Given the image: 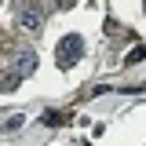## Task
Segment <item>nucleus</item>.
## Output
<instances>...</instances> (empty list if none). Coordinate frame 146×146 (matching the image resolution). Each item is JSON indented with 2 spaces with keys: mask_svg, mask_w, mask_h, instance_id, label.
Listing matches in <instances>:
<instances>
[{
  "mask_svg": "<svg viewBox=\"0 0 146 146\" xmlns=\"http://www.w3.org/2000/svg\"><path fill=\"white\" fill-rule=\"evenodd\" d=\"M80 55H84V40H80V36H62V44L55 48V62H58L62 70H70Z\"/></svg>",
  "mask_w": 146,
  "mask_h": 146,
  "instance_id": "f257e3e1",
  "label": "nucleus"
},
{
  "mask_svg": "<svg viewBox=\"0 0 146 146\" xmlns=\"http://www.w3.org/2000/svg\"><path fill=\"white\" fill-rule=\"evenodd\" d=\"M40 22H44V18L36 15L33 7H18V26H22V29H40Z\"/></svg>",
  "mask_w": 146,
  "mask_h": 146,
  "instance_id": "f03ea898",
  "label": "nucleus"
},
{
  "mask_svg": "<svg viewBox=\"0 0 146 146\" xmlns=\"http://www.w3.org/2000/svg\"><path fill=\"white\" fill-rule=\"evenodd\" d=\"M33 70H36V55H33V51H22V55L15 58V73H18V77H26V73H33Z\"/></svg>",
  "mask_w": 146,
  "mask_h": 146,
  "instance_id": "7ed1b4c3",
  "label": "nucleus"
},
{
  "mask_svg": "<svg viewBox=\"0 0 146 146\" xmlns=\"http://www.w3.org/2000/svg\"><path fill=\"white\" fill-rule=\"evenodd\" d=\"M4 128H7V131H15V128H22V117H18V113H15V117H7V121H4Z\"/></svg>",
  "mask_w": 146,
  "mask_h": 146,
  "instance_id": "20e7f679",
  "label": "nucleus"
},
{
  "mask_svg": "<svg viewBox=\"0 0 146 146\" xmlns=\"http://www.w3.org/2000/svg\"><path fill=\"white\" fill-rule=\"evenodd\" d=\"M143 11H146V4H143Z\"/></svg>",
  "mask_w": 146,
  "mask_h": 146,
  "instance_id": "39448f33",
  "label": "nucleus"
}]
</instances>
